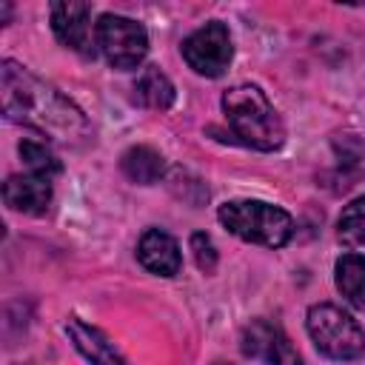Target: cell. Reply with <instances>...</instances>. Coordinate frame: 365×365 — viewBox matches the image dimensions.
<instances>
[{"label":"cell","instance_id":"18","mask_svg":"<svg viewBox=\"0 0 365 365\" xmlns=\"http://www.w3.org/2000/svg\"><path fill=\"white\" fill-rule=\"evenodd\" d=\"M214 365H231V362H214Z\"/></svg>","mask_w":365,"mask_h":365},{"label":"cell","instance_id":"15","mask_svg":"<svg viewBox=\"0 0 365 365\" xmlns=\"http://www.w3.org/2000/svg\"><path fill=\"white\" fill-rule=\"evenodd\" d=\"M20 157H23L26 171H31V174H40V177L54 180V177L63 171V165H60L57 154H54L43 140L26 137V140L20 143Z\"/></svg>","mask_w":365,"mask_h":365},{"label":"cell","instance_id":"5","mask_svg":"<svg viewBox=\"0 0 365 365\" xmlns=\"http://www.w3.org/2000/svg\"><path fill=\"white\" fill-rule=\"evenodd\" d=\"M97 46L106 54V60L120 68H137L148 54V34L143 23L123 17V14H103L97 20Z\"/></svg>","mask_w":365,"mask_h":365},{"label":"cell","instance_id":"9","mask_svg":"<svg viewBox=\"0 0 365 365\" xmlns=\"http://www.w3.org/2000/svg\"><path fill=\"white\" fill-rule=\"evenodd\" d=\"M137 259L145 271L157 274V277H174L182 268V254L177 240L163 231V228H148L143 231L140 242H137Z\"/></svg>","mask_w":365,"mask_h":365},{"label":"cell","instance_id":"17","mask_svg":"<svg viewBox=\"0 0 365 365\" xmlns=\"http://www.w3.org/2000/svg\"><path fill=\"white\" fill-rule=\"evenodd\" d=\"M191 251H194V259H197V268L200 271L211 274L217 268V248H214V242H211L208 234H202V231L191 234Z\"/></svg>","mask_w":365,"mask_h":365},{"label":"cell","instance_id":"1","mask_svg":"<svg viewBox=\"0 0 365 365\" xmlns=\"http://www.w3.org/2000/svg\"><path fill=\"white\" fill-rule=\"evenodd\" d=\"M0 100L9 123L31 128L51 143L83 145L91 140V123L86 114L51 83L14 60L0 63Z\"/></svg>","mask_w":365,"mask_h":365},{"label":"cell","instance_id":"6","mask_svg":"<svg viewBox=\"0 0 365 365\" xmlns=\"http://www.w3.org/2000/svg\"><path fill=\"white\" fill-rule=\"evenodd\" d=\"M182 60L188 63V68H194L202 77H220L225 74L231 57H234V46H231V34L228 26L220 20H211L205 26H200L197 31H191L182 46Z\"/></svg>","mask_w":365,"mask_h":365},{"label":"cell","instance_id":"10","mask_svg":"<svg viewBox=\"0 0 365 365\" xmlns=\"http://www.w3.org/2000/svg\"><path fill=\"white\" fill-rule=\"evenodd\" d=\"M3 200L11 211L20 214H43L51 202V180L23 171V174H11L3 182Z\"/></svg>","mask_w":365,"mask_h":365},{"label":"cell","instance_id":"14","mask_svg":"<svg viewBox=\"0 0 365 365\" xmlns=\"http://www.w3.org/2000/svg\"><path fill=\"white\" fill-rule=\"evenodd\" d=\"M120 165H123V174H125L131 182H140V185L157 182V180L163 177V171H165L163 154L154 151V148H148V145H134V148H128V151L123 154Z\"/></svg>","mask_w":365,"mask_h":365},{"label":"cell","instance_id":"2","mask_svg":"<svg viewBox=\"0 0 365 365\" xmlns=\"http://www.w3.org/2000/svg\"><path fill=\"white\" fill-rule=\"evenodd\" d=\"M222 111L234 137L257 151H277L285 143V125L259 86L240 83L222 94Z\"/></svg>","mask_w":365,"mask_h":365},{"label":"cell","instance_id":"16","mask_svg":"<svg viewBox=\"0 0 365 365\" xmlns=\"http://www.w3.org/2000/svg\"><path fill=\"white\" fill-rule=\"evenodd\" d=\"M336 237L342 245L356 248L365 245V197H356L354 202H348L336 220Z\"/></svg>","mask_w":365,"mask_h":365},{"label":"cell","instance_id":"8","mask_svg":"<svg viewBox=\"0 0 365 365\" xmlns=\"http://www.w3.org/2000/svg\"><path fill=\"white\" fill-rule=\"evenodd\" d=\"M51 29L54 37L83 54V57H94L97 54V23H91V6L88 3H54L51 6Z\"/></svg>","mask_w":365,"mask_h":365},{"label":"cell","instance_id":"7","mask_svg":"<svg viewBox=\"0 0 365 365\" xmlns=\"http://www.w3.org/2000/svg\"><path fill=\"white\" fill-rule=\"evenodd\" d=\"M240 351L262 365H302L285 331L271 319H251L240 334Z\"/></svg>","mask_w":365,"mask_h":365},{"label":"cell","instance_id":"13","mask_svg":"<svg viewBox=\"0 0 365 365\" xmlns=\"http://www.w3.org/2000/svg\"><path fill=\"white\" fill-rule=\"evenodd\" d=\"M134 100H137L140 106H145V108L165 111V108H171V103H174V83H171L157 66H145V68L137 74Z\"/></svg>","mask_w":365,"mask_h":365},{"label":"cell","instance_id":"11","mask_svg":"<svg viewBox=\"0 0 365 365\" xmlns=\"http://www.w3.org/2000/svg\"><path fill=\"white\" fill-rule=\"evenodd\" d=\"M66 334H68L71 345H74L91 365H128V362L123 359V354L114 348V342H111L100 328H94V325H88V322L71 317V319L66 322Z\"/></svg>","mask_w":365,"mask_h":365},{"label":"cell","instance_id":"12","mask_svg":"<svg viewBox=\"0 0 365 365\" xmlns=\"http://www.w3.org/2000/svg\"><path fill=\"white\" fill-rule=\"evenodd\" d=\"M334 279L345 302L356 311H365V257L356 251H348L334 265Z\"/></svg>","mask_w":365,"mask_h":365},{"label":"cell","instance_id":"3","mask_svg":"<svg viewBox=\"0 0 365 365\" xmlns=\"http://www.w3.org/2000/svg\"><path fill=\"white\" fill-rule=\"evenodd\" d=\"M217 217L234 237L265 248H282L294 234L291 214L262 200H228L220 205Z\"/></svg>","mask_w":365,"mask_h":365},{"label":"cell","instance_id":"4","mask_svg":"<svg viewBox=\"0 0 365 365\" xmlns=\"http://www.w3.org/2000/svg\"><path fill=\"white\" fill-rule=\"evenodd\" d=\"M308 336L317 345V351L328 359H359L365 356V331L362 325L345 314L342 308L331 305V302H319L308 308V319H305Z\"/></svg>","mask_w":365,"mask_h":365}]
</instances>
